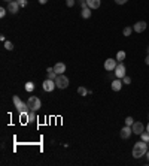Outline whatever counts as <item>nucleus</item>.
<instances>
[{"mask_svg":"<svg viewBox=\"0 0 149 166\" xmlns=\"http://www.w3.org/2000/svg\"><path fill=\"white\" fill-rule=\"evenodd\" d=\"M148 142H145V141H139V142H136L134 147H133V157L134 159H140L143 157L146 153H148Z\"/></svg>","mask_w":149,"mask_h":166,"instance_id":"obj_1","label":"nucleus"},{"mask_svg":"<svg viewBox=\"0 0 149 166\" xmlns=\"http://www.w3.org/2000/svg\"><path fill=\"white\" fill-rule=\"evenodd\" d=\"M12 100H14V105H15V108H17V111L20 112V115L28 114L30 108H28L27 102H22V100L20 99V96H14V97H12Z\"/></svg>","mask_w":149,"mask_h":166,"instance_id":"obj_2","label":"nucleus"},{"mask_svg":"<svg viewBox=\"0 0 149 166\" xmlns=\"http://www.w3.org/2000/svg\"><path fill=\"white\" fill-rule=\"evenodd\" d=\"M27 105H28V108H30V111H37V109H41L42 108V102L37 96H30L28 97Z\"/></svg>","mask_w":149,"mask_h":166,"instance_id":"obj_3","label":"nucleus"},{"mask_svg":"<svg viewBox=\"0 0 149 166\" xmlns=\"http://www.w3.org/2000/svg\"><path fill=\"white\" fill-rule=\"evenodd\" d=\"M55 84H57V88L64 90V88H67L69 87V78L64 75V73L57 75V78H55Z\"/></svg>","mask_w":149,"mask_h":166,"instance_id":"obj_4","label":"nucleus"},{"mask_svg":"<svg viewBox=\"0 0 149 166\" xmlns=\"http://www.w3.org/2000/svg\"><path fill=\"white\" fill-rule=\"evenodd\" d=\"M55 87H57L55 81H54V79H49V78H46V79L43 81V84H42V88H43V91H48V93L54 91Z\"/></svg>","mask_w":149,"mask_h":166,"instance_id":"obj_5","label":"nucleus"},{"mask_svg":"<svg viewBox=\"0 0 149 166\" xmlns=\"http://www.w3.org/2000/svg\"><path fill=\"white\" fill-rule=\"evenodd\" d=\"M125 72H127V69H125V66L122 64V62H119V64H116L115 70H113V75H115L116 78H119V79H122V78L125 76Z\"/></svg>","mask_w":149,"mask_h":166,"instance_id":"obj_6","label":"nucleus"},{"mask_svg":"<svg viewBox=\"0 0 149 166\" xmlns=\"http://www.w3.org/2000/svg\"><path fill=\"white\" fill-rule=\"evenodd\" d=\"M20 3L17 2V0H12V2H7V12H11V14H18L20 12Z\"/></svg>","mask_w":149,"mask_h":166,"instance_id":"obj_7","label":"nucleus"},{"mask_svg":"<svg viewBox=\"0 0 149 166\" xmlns=\"http://www.w3.org/2000/svg\"><path fill=\"white\" fill-rule=\"evenodd\" d=\"M133 135V129H131V126H124L121 129V132H119V136H121L122 139H128L130 136Z\"/></svg>","mask_w":149,"mask_h":166,"instance_id":"obj_8","label":"nucleus"},{"mask_svg":"<svg viewBox=\"0 0 149 166\" xmlns=\"http://www.w3.org/2000/svg\"><path fill=\"white\" fill-rule=\"evenodd\" d=\"M131 129H133L134 135H142V132H145V126L142 124V121H134L133 126H131Z\"/></svg>","mask_w":149,"mask_h":166,"instance_id":"obj_9","label":"nucleus"},{"mask_svg":"<svg viewBox=\"0 0 149 166\" xmlns=\"http://www.w3.org/2000/svg\"><path fill=\"white\" fill-rule=\"evenodd\" d=\"M115 68H116L115 58H108V60H104V69L108 70V72H113Z\"/></svg>","mask_w":149,"mask_h":166,"instance_id":"obj_10","label":"nucleus"},{"mask_svg":"<svg viewBox=\"0 0 149 166\" xmlns=\"http://www.w3.org/2000/svg\"><path fill=\"white\" fill-rule=\"evenodd\" d=\"M146 26H148V24H146V21H137V23L134 24V27H133V30L137 32V33H142V32L146 30Z\"/></svg>","mask_w":149,"mask_h":166,"instance_id":"obj_11","label":"nucleus"},{"mask_svg":"<svg viewBox=\"0 0 149 166\" xmlns=\"http://www.w3.org/2000/svg\"><path fill=\"white\" fill-rule=\"evenodd\" d=\"M122 81L121 79H119V78H116V79H113V81H112V84H110V87H112V90L113 91H119L122 88Z\"/></svg>","mask_w":149,"mask_h":166,"instance_id":"obj_12","label":"nucleus"},{"mask_svg":"<svg viewBox=\"0 0 149 166\" xmlns=\"http://www.w3.org/2000/svg\"><path fill=\"white\" fill-rule=\"evenodd\" d=\"M54 70L57 72V75H61V73H64V72H66V64H64L63 62H60V63H55Z\"/></svg>","mask_w":149,"mask_h":166,"instance_id":"obj_13","label":"nucleus"},{"mask_svg":"<svg viewBox=\"0 0 149 166\" xmlns=\"http://www.w3.org/2000/svg\"><path fill=\"white\" fill-rule=\"evenodd\" d=\"M87 5L91 9H99L102 6V0H87Z\"/></svg>","mask_w":149,"mask_h":166,"instance_id":"obj_14","label":"nucleus"},{"mask_svg":"<svg viewBox=\"0 0 149 166\" xmlns=\"http://www.w3.org/2000/svg\"><path fill=\"white\" fill-rule=\"evenodd\" d=\"M91 12H93L91 8H84V9L81 11V17L84 18V20H88L89 17H91Z\"/></svg>","mask_w":149,"mask_h":166,"instance_id":"obj_15","label":"nucleus"},{"mask_svg":"<svg viewBox=\"0 0 149 166\" xmlns=\"http://www.w3.org/2000/svg\"><path fill=\"white\" fill-rule=\"evenodd\" d=\"M46 72H48V78H49V79H54V81H55V78H57V72L54 70V68H48Z\"/></svg>","mask_w":149,"mask_h":166,"instance_id":"obj_16","label":"nucleus"},{"mask_svg":"<svg viewBox=\"0 0 149 166\" xmlns=\"http://www.w3.org/2000/svg\"><path fill=\"white\" fill-rule=\"evenodd\" d=\"M34 120H36V114H34V111H28V114H27V121H28V123H33Z\"/></svg>","mask_w":149,"mask_h":166,"instance_id":"obj_17","label":"nucleus"},{"mask_svg":"<svg viewBox=\"0 0 149 166\" xmlns=\"http://www.w3.org/2000/svg\"><path fill=\"white\" fill-rule=\"evenodd\" d=\"M116 60H118V62H124V60H125V51H118Z\"/></svg>","mask_w":149,"mask_h":166,"instance_id":"obj_18","label":"nucleus"},{"mask_svg":"<svg viewBox=\"0 0 149 166\" xmlns=\"http://www.w3.org/2000/svg\"><path fill=\"white\" fill-rule=\"evenodd\" d=\"M33 90H34V83H31V81H28V83H26V91H28V93H31Z\"/></svg>","mask_w":149,"mask_h":166,"instance_id":"obj_19","label":"nucleus"},{"mask_svg":"<svg viewBox=\"0 0 149 166\" xmlns=\"http://www.w3.org/2000/svg\"><path fill=\"white\" fill-rule=\"evenodd\" d=\"M78 93H79V94H81L82 97H85L87 94H89V91L87 90L85 87H79V88H78Z\"/></svg>","mask_w":149,"mask_h":166,"instance_id":"obj_20","label":"nucleus"},{"mask_svg":"<svg viewBox=\"0 0 149 166\" xmlns=\"http://www.w3.org/2000/svg\"><path fill=\"white\" fill-rule=\"evenodd\" d=\"M140 138H142V141H145V142H148L149 144V132H142V135H140Z\"/></svg>","mask_w":149,"mask_h":166,"instance_id":"obj_21","label":"nucleus"},{"mask_svg":"<svg viewBox=\"0 0 149 166\" xmlns=\"http://www.w3.org/2000/svg\"><path fill=\"white\" fill-rule=\"evenodd\" d=\"M5 48H6L7 51H12V49H14V43H12V42H9V41H6V42H5Z\"/></svg>","mask_w":149,"mask_h":166,"instance_id":"obj_22","label":"nucleus"},{"mask_svg":"<svg viewBox=\"0 0 149 166\" xmlns=\"http://www.w3.org/2000/svg\"><path fill=\"white\" fill-rule=\"evenodd\" d=\"M131 32H133V28H131V27H125L124 30H122V33H124V36H127V38H128V36L131 35Z\"/></svg>","mask_w":149,"mask_h":166,"instance_id":"obj_23","label":"nucleus"},{"mask_svg":"<svg viewBox=\"0 0 149 166\" xmlns=\"http://www.w3.org/2000/svg\"><path fill=\"white\" fill-rule=\"evenodd\" d=\"M133 123H134V118H133V117H127V118H125V124H127V126H133Z\"/></svg>","mask_w":149,"mask_h":166,"instance_id":"obj_24","label":"nucleus"},{"mask_svg":"<svg viewBox=\"0 0 149 166\" xmlns=\"http://www.w3.org/2000/svg\"><path fill=\"white\" fill-rule=\"evenodd\" d=\"M122 83H124V84H127V85H130V84H131V78L125 75L124 78H122Z\"/></svg>","mask_w":149,"mask_h":166,"instance_id":"obj_25","label":"nucleus"},{"mask_svg":"<svg viewBox=\"0 0 149 166\" xmlns=\"http://www.w3.org/2000/svg\"><path fill=\"white\" fill-rule=\"evenodd\" d=\"M74 2H76V0H66V5H67V8L74 6Z\"/></svg>","mask_w":149,"mask_h":166,"instance_id":"obj_26","label":"nucleus"},{"mask_svg":"<svg viewBox=\"0 0 149 166\" xmlns=\"http://www.w3.org/2000/svg\"><path fill=\"white\" fill-rule=\"evenodd\" d=\"M17 2L20 3L21 8H26V6H27V0H17Z\"/></svg>","mask_w":149,"mask_h":166,"instance_id":"obj_27","label":"nucleus"},{"mask_svg":"<svg viewBox=\"0 0 149 166\" xmlns=\"http://www.w3.org/2000/svg\"><path fill=\"white\" fill-rule=\"evenodd\" d=\"M6 12H7V9H5V8H0V17H2V18L6 15Z\"/></svg>","mask_w":149,"mask_h":166,"instance_id":"obj_28","label":"nucleus"},{"mask_svg":"<svg viewBox=\"0 0 149 166\" xmlns=\"http://www.w3.org/2000/svg\"><path fill=\"white\" fill-rule=\"evenodd\" d=\"M127 2H128V0H115V3H116V5H125Z\"/></svg>","mask_w":149,"mask_h":166,"instance_id":"obj_29","label":"nucleus"},{"mask_svg":"<svg viewBox=\"0 0 149 166\" xmlns=\"http://www.w3.org/2000/svg\"><path fill=\"white\" fill-rule=\"evenodd\" d=\"M145 63H146V64H148V66H149V54L146 55V58H145Z\"/></svg>","mask_w":149,"mask_h":166,"instance_id":"obj_30","label":"nucleus"},{"mask_svg":"<svg viewBox=\"0 0 149 166\" xmlns=\"http://www.w3.org/2000/svg\"><path fill=\"white\" fill-rule=\"evenodd\" d=\"M46 2H48V0H39V3H41V5H45Z\"/></svg>","mask_w":149,"mask_h":166,"instance_id":"obj_31","label":"nucleus"},{"mask_svg":"<svg viewBox=\"0 0 149 166\" xmlns=\"http://www.w3.org/2000/svg\"><path fill=\"white\" fill-rule=\"evenodd\" d=\"M146 157H148V160H149V151H148V153H146Z\"/></svg>","mask_w":149,"mask_h":166,"instance_id":"obj_32","label":"nucleus"},{"mask_svg":"<svg viewBox=\"0 0 149 166\" xmlns=\"http://www.w3.org/2000/svg\"><path fill=\"white\" fill-rule=\"evenodd\" d=\"M146 130H148V132H149V123H148V126H146Z\"/></svg>","mask_w":149,"mask_h":166,"instance_id":"obj_33","label":"nucleus"},{"mask_svg":"<svg viewBox=\"0 0 149 166\" xmlns=\"http://www.w3.org/2000/svg\"><path fill=\"white\" fill-rule=\"evenodd\" d=\"M5 2H12V0H5Z\"/></svg>","mask_w":149,"mask_h":166,"instance_id":"obj_34","label":"nucleus"},{"mask_svg":"<svg viewBox=\"0 0 149 166\" xmlns=\"http://www.w3.org/2000/svg\"><path fill=\"white\" fill-rule=\"evenodd\" d=\"M148 54H149V47H148Z\"/></svg>","mask_w":149,"mask_h":166,"instance_id":"obj_35","label":"nucleus"}]
</instances>
